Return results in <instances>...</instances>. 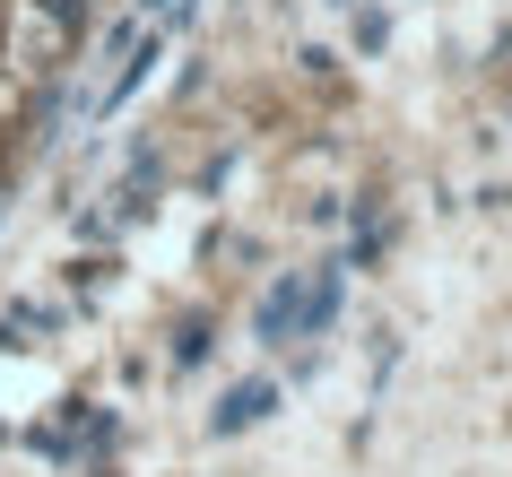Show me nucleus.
<instances>
[{
    "label": "nucleus",
    "mask_w": 512,
    "mask_h": 477,
    "mask_svg": "<svg viewBox=\"0 0 512 477\" xmlns=\"http://www.w3.org/2000/svg\"><path fill=\"white\" fill-rule=\"evenodd\" d=\"M330 313H339V278H313V287H270V295H261V339L322 330Z\"/></svg>",
    "instance_id": "1"
},
{
    "label": "nucleus",
    "mask_w": 512,
    "mask_h": 477,
    "mask_svg": "<svg viewBox=\"0 0 512 477\" xmlns=\"http://www.w3.org/2000/svg\"><path fill=\"white\" fill-rule=\"evenodd\" d=\"M270 408H278V391H270V382H235V391L217 399V434H243V425H261Z\"/></svg>",
    "instance_id": "2"
}]
</instances>
